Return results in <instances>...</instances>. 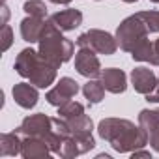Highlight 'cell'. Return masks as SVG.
Returning a JSON list of instances; mask_svg holds the SVG:
<instances>
[{
	"instance_id": "1",
	"label": "cell",
	"mask_w": 159,
	"mask_h": 159,
	"mask_svg": "<svg viewBox=\"0 0 159 159\" xmlns=\"http://www.w3.org/2000/svg\"><path fill=\"white\" fill-rule=\"evenodd\" d=\"M98 133L103 140H107L116 152L127 153L148 144V133L144 127L135 125L129 120L122 118H105L98 125Z\"/></svg>"
},
{
	"instance_id": "2",
	"label": "cell",
	"mask_w": 159,
	"mask_h": 159,
	"mask_svg": "<svg viewBox=\"0 0 159 159\" xmlns=\"http://www.w3.org/2000/svg\"><path fill=\"white\" fill-rule=\"evenodd\" d=\"M56 69L49 60H45L39 51L36 52L34 49H25L19 52L17 60H15V71L28 79V81L38 86V88H49L54 79H56Z\"/></svg>"
},
{
	"instance_id": "3",
	"label": "cell",
	"mask_w": 159,
	"mask_h": 159,
	"mask_svg": "<svg viewBox=\"0 0 159 159\" xmlns=\"http://www.w3.org/2000/svg\"><path fill=\"white\" fill-rule=\"evenodd\" d=\"M75 43L62 36V30L56 28L51 21L45 25V30L39 38V54L49 60L54 67H60L73 56Z\"/></svg>"
},
{
	"instance_id": "4",
	"label": "cell",
	"mask_w": 159,
	"mask_h": 159,
	"mask_svg": "<svg viewBox=\"0 0 159 159\" xmlns=\"http://www.w3.org/2000/svg\"><path fill=\"white\" fill-rule=\"evenodd\" d=\"M17 133H19V135H25V137H39V139H43V140L51 146L52 153H58L60 144H62L60 139H58V135H56V131H54L52 118H49V116H45V114H41V112H39V114L26 116V118L21 122Z\"/></svg>"
},
{
	"instance_id": "5",
	"label": "cell",
	"mask_w": 159,
	"mask_h": 159,
	"mask_svg": "<svg viewBox=\"0 0 159 159\" xmlns=\"http://www.w3.org/2000/svg\"><path fill=\"white\" fill-rule=\"evenodd\" d=\"M148 38V30L142 23V19L135 13L127 19H124L116 30V41L120 45L122 51H127L131 52L135 49V45H139L142 39Z\"/></svg>"
},
{
	"instance_id": "6",
	"label": "cell",
	"mask_w": 159,
	"mask_h": 159,
	"mask_svg": "<svg viewBox=\"0 0 159 159\" xmlns=\"http://www.w3.org/2000/svg\"><path fill=\"white\" fill-rule=\"evenodd\" d=\"M77 45L79 47H90L98 54H105V56L114 54L116 49H118L116 38L111 36L109 32H103V30H98V28H92V30L81 34L77 38Z\"/></svg>"
},
{
	"instance_id": "7",
	"label": "cell",
	"mask_w": 159,
	"mask_h": 159,
	"mask_svg": "<svg viewBox=\"0 0 159 159\" xmlns=\"http://www.w3.org/2000/svg\"><path fill=\"white\" fill-rule=\"evenodd\" d=\"M94 146H96V140H94L92 133H71L69 137H66L62 140L58 155L60 157H77V155L86 153Z\"/></svg>"
},
{
	"instance_id": "8",
	"label": "cell",
	"mask_w": 159,
	"mask_h": 159,
	"mask_svg": "<svg viewBox=\"0 0 159 159\" xmlns=\"http://www.w3.org/2000/svg\"><path fill=\"white\" fill-rule=\"evenodd\" d=\"M75 69L79 71V75H83L86 79L101 77V71H103L99 58L96 56V51H92L90 47H79L75 54Z\"/></svg>"
},
{
	"instance_id": "9",
	"label": "cell",
	"mask_w": 159,
	"mask_h": 159,
	"mask_svg": "<svg viewBox=\"0 0 159 159\" xmlns=\"http://www.w3.org/2000/svg\"><path fill=\"white\" fill-rule=\"evenodd\" d=\"M77 92H79V84L73 81V79H71V77H62L60 81H58V84L47 92L45 99H47L51 105L60 107V105L71 101V99L77 96Z\"/></svg>"
},
{
	"instance_id": "10",
	"label": "cell",
	"mask_w": 159,
	"mask_h": 159,
	"mask_svg": "<svg viewBox=\"0 0 159 159\" xmlns=\"http://www.w3.org/2000/svg\"><path fill=\"white\" fill-rule=\"evenodd\" d=\"M131 83H133V88H135L139 94L148 96V94H152V92L155 90V86H157V77H155V73H153L150 67L140 66V67H135V69L131 71Z\"/></svg>"
},
{
	"instance_id": "11",
	"label": "cell",
	"mask_w": 159,
	"mask_h": 159,
	"mask_svg": "<svg viewBox=\"0 0 159 159\" xmlns=\"http://www.w3.org/2000/svg\"><path fill=\"white\" fill-rule=\"evenodd\" d=\"M101 83L107 92L111 94H122L127 88V77L118 67H107L101 71Z\"/></svg>"
},
{
	"instance_id": "12",
	"label": "cell",
	"mask_w": 159,
	"mask_h": 159,
	"mask_svg": "<svg viewBox=\"0 0 159 159\" xmlns=\"http://www.w3.org/2000/svg\"><path fill=\"white\" fill-rule=\"evenodd\" d=\"M139 125L146 129L148 142L155 152H159V116L155 114V111H140Z\"/></svg>"
},
{
	"instance_id": "13",
	"label": "cell",
	"mask_w": 159,
	"mask_h": 159,
	"mask_svg": "<svg viewBox=\"0 0 159 159\" xmlns=\"http://www.w3.org/2000/svg\"><path fill=\"white\" fill-rule=\"evenodd\" d=\"M51 23L56 28H60L62 32H69L83 25V13L79 10H62L51 17Z\"/></svg>"
},
{
	"instance_id": "14",
	"label": "cell",
	"mask_w": 159,
	"mask_h": 159,
	"mask_svg": "<svg viewBox=\"0 0 159 159\" xmlns=\"http://www.w3.org/2000/svg\"><path fill=\"white\" fill-rule=\"evenodd\" d=\"M38 86H34L32 83H19L13 86V99L19 107L23 109H32L36 107L38 99H39V94L36 90Z\"/></svg>"
},
{
	"instance_id": "15",
	"label": "cell",
	"mask_w": 159,
	"mask_h": 159,
	"mask_svg": "<svg viewBox=\"0 0 159 159\" xmlns=\"http://www.w3.org/2000/svg\"><path fill=\"white\" fill-rule=\"evenodd\" d=\"M51 153H52L51 146L39 137H26L23 140L21 155L26 157V159H41V157H47Z\"/></svg>"
},
{
	"instance_id": "16",
	"label": "cell",
	"mask_w": 159,
	"mask_h": 159,
	"mask_svg": "<svg viewBox=\"0 0 159 159\" xmlns=\"http://www.w3.org/2000/svg\"><path fill=\"white\" fill-rule=\"evenodd\" d=\"M45 25H47V23H45V19H41V17L30 15V17L23 19V21H21V36H23V39L28 41V43L39 41V38H41V34H43V30H45Z\"/></svg>"
},
{
	"instance_id": "17",
	"label": "cell",
	"mask_w": 159,
	"mask_h": 159,
	"mask_svg": "<svg viewBox=\"0 0 159 159\" xmlns=\"http://www.w3.org/2000/svg\"><path fill=\"white\" fill-rule=\"evenodd\" d=\"M23 148V140L19 137V133H4L0 137V155H17L21 153Z\"/></svg>"
},
{
	"instance_id": "18",
	"label": "cell",
	"mask_w": 159,
	"mask_h": 159,
	"mask_svg": "<svg viewBox=\"0 0 159 159\" xmlns=\"http://www.w3.org/2000/svg\"><path fill=\"white\" fill-rule=\"evenodd\" d=\"M83 94H84V98L88 99L90 105H96V103H99V101L103 99V96H105V86H103L101 81L88 79V83L83 86Z\"/></svg>"
},
{
	"instance_id": "19",
	"label": "cell",
	"mask_w": 159,
	"mask_h": 159,
	"mask_svg": "<svg viewBox=\"0 0 159 159\" xmlns=\"http://www.w3.org/2000/svg\"><path fill=\"white\" fill-rule=\"evenodd\" d=\"M23 10L34 17H41V19L47 17V6H45L43 0H28V2L23 4Z\"/></svg>"
},
{
	"instance_id": "20",
	"label": "cell",
	"mask_w": 159,
	"mask_h": 159,
	"mask_svg": "<svg viewBox=\"0 0 159 159\" xmlns=\"http://www.w3.org/2000/svg\"><path fill=\"white\" fill-rule=\"evenodd\" d=\"M137 15L142 19L148 34L150 32H159V11H139Z\"/></svg>"
},
{
	"instance_id": "21",
	"label": "cell",
	"mask_w": 159,
	"mask_h": 159,
	"mask_svg": "<svg viewBox=\"0 0 159 159\" xmlns=\"http://www.w3.org/2000/svg\"><path fill=\"white\" fill-rule=\"evenodd\" d=\"M13 43V32H11V26L10 25H4L2 26V51L6 52L10 49V45Z\"/></svg>"
},
{
	"instance_id": "22",
	"label": "cell",
	"mask_w": 159,
	"mask_h": 159,
	"mask_svg": "<svg viewBox=\"0 0 159 159\" xmlns=\"http://www.w3.org/2000/svg\"><path fill=\"white\" fill-rule=\"evenodd\" d=\"M146 101H150V103H159V77H157V86H155V90L146 96Z\"/></svg>"
},
{
	"instance_id": "23",
	"label": "cell",
	"mask_w": 159,
	"mask_h": 159,
	"mask_svg": "<svg viewBox=\"0 0 159 159\" xmlns=\"http://www.w3.org/2000/svg\"><path fill=\"white\" fill-rule=\"evenodd\" d=\"M153 66H159V38L153 41Z\"/></svg>"
},
{
	"instance_id": "24",
	"label": "cell",
	"mask_w": 159,
	"mask_h": 159,
	"mask_svg": "<svg viewBox=\"0 0 159 159\" xmlns=\"http://www.w3.org/2000/svg\"><path fill=\"white\" fill-rule=\"evenodd\" d=\"M133 157H150V152H133Z\"/></svg>"
},
{
	"instance_id": "25",
	"label": "cell",
	"mask_w": 159,
	"mask_h": 159,
	"mask_svg": "<svg viewBox=\"0 0 159 159\" xmlns=\"http://www.w3.org/2000/svg\"><path fill=\"white\" fill-rule=\"evenodd\" d=\"M49 2H52V4H60V6H66V4L71 2V0H49Z\"/></svg>"
},
{
	"instance_id": "26",
	"label": "cell",
	"mask_w": 159,
	"mask_h": 159,
	"mask_svg": "<svg viewBox=\"0 0 159 159\" xmlns=\"http://www.w3.org/2000/svg\"><path fill=\"white\" fill-rule=\"evenodd\" d=\"M2 13H4V21H2V25H6V21H8V15H10V11H8V6H4V8H2Z\"/></svg>"
},
{
	"instance_id": "27",
	"label": "cell",
	"mask_w": 159,
	"mask_h": 159,
	"mask_svg": "<svg viewBox=\"0 0 159 159\" xmlns=\"http://www.w3.org/2000/svg\"><path fill=\"white\" fill-rule=\"evenodd\" d=\"M122 2H127V4H133V2H137V0H122Z\"/></svg>"
},
{
	"instance_id": "28",
	"label": "cell",
	"mask_w": 159,
	"mask_h": 159,
	"mask_svg": "<svg viewBox=\"0 0 159 159\" xmlns=\"http://www.w3.org/2000/svg\"><path fill=\"white\" fill-rule=\"evenodd\" d=\"M150 2H155V4H159V0H150Z\"/></svg>"
},
{
	"instance_id": "29",
	"label": "cell",
	"mask_w": 159,
	"mask_h": 159,
	"mask_svg": "<svg viewBox=\"0 0 159 159\" xmlns=\"http://www.w3.org/2000/svg\"><path fill=\"white\" fill-rule=\"evenodd\" d=\"M155 114H157V116H159V111H155Z\"/></svg>"
}]
</instances>
